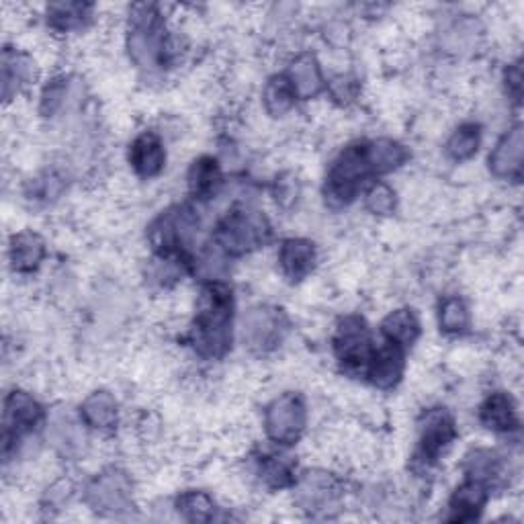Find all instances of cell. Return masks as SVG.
<instances>
[{
    "label": "cell",
    "instance_id": "obj_19",
    "mask_svg": "<svg viewBox=\"0 0 524 524\" xmlns=\"http://www.w3.org/2000/svg\"><path fill=\"white\" fill-rule=\"evenodd\" d=\"M80 420L95 430H111L119 422V406L109 391H93L80 404Z\"/></svg>",
    "mask_w": 524,
    "mask_h": 524
},
{
    "label": "cell",
    "instance_id": "obj_35",
    "mask_svg": "<svg viewBox=\"0 0 524 524\" xmlns=\"http://www.w3.org/2000/svg\"><path fill=\"white\" fill-rule=\"evenodd\" d=\"M330 93L340 103L353 101L355 95H357V80L353 76H348V74H338L330 82Z\"/></svg>",
    "mask_w": 524,
    "mask_h": 524
},
{
    "label": "cell",
    "instance_id": "obj_26",
    "mask_svg": "<svg viewBox=\"0 0 524 524\" xmlns=\"http://www.w3.org/2000/svg\"><path fill=\"white\" fill-rule=\"evenodd\" d=\"M74 97V84L70 76H54L43 86L41 97H39V113L48 119L58 117L64 113Z\"/></svg>",
    "mask_w": 524,
    "mask_h": 524
},
{
    "label": "cell",
    "instance_id": "obj_24",
    "mask_svg": "<svg viewBox=\"0 0 524 524\" xmlns=\"http://www.w3.org/2000/svg\"><path fill=\"white\" fill-rule=\"evenodd\" d=\"M488 500L486 486L482 482H475V479H469L463 486H459L451 498V516L449 520H473L477 514L484 510Z\"/></svg>",
    "mask_w": 524,
    "mask_h": 524
},
{
    "label": "cell",
    "instance_id": "obj_12",
    "mask_svg": "<svg viewBox=\"0 0 524 524\" xmlns=\"http://www.w3.org/2000/svg\"><path fill=\"white\" fill-rule=\"evenodd\" d=\"M367 377L379 389L396 387L404 375V348L383 340L367 361Z\"/></svg>",
    "mask_w": 524,
    "mask_h": 524
},
{
    "label": "cell",
    "instance_id": "obj_9",
    "mask_svg": "<svg viewBox=\"0 0 524 524\" xmlns=\"http://www.w3.org/2000/svg\"><path fill=\"white\" fill-rule=\"evenodd\" d=\"M334 353L346 367L367 365L373 353V340L363 318L346 316L338 322L334 334Z\"/></svg>",
    "mask_w": 524,
    "mask_h": 524
},
{
    "label": "cell",
    "instance_id": "obj_7",
    "mask_svg": "<svg viewBox=\"0 0 524 524\" xmlns=\"http://www.w3.org/2000/svg\"><path fill=\"white\" fill-rule=\"evenodd\" d=\"M43 418L41 404L29 391L13 389L5 398L3 412V453L5 459L11 455L13 445H17L25 434L33 432Z\"/></svg>",
    "mask_w": 524,
    "mask_h": 524
},
{
    "label": "cell",
    "instance_id": "obj_37",
    "mask_svg": "<svg viewBox=\"0 0 524 524\" xmlns=\"http://www.w3.org/2000/svg\"><path fill=\"white\" fill-rule=\"evenodd\" d=\"M275 195H277V201H279L283 207H289V205H291V203L297 199V195H299L297 183H295L293 179H289V177L281 179V181L277 183Z\"/></svg>",
    "mask_w": 524,
    "mask_h": 524
},
{
    "label": "cell",
    "instance_id": "obj_36",
    "mask_svg": "<svg viewBox=\"0 0 524 524\" xmlns=\"http://www.w3.org/2000/svg\"><path fill=\"white\" fill-rule=\"evenodd\" d=\"M506 91L508 95L512 97V101H520V95H522V70H520V64H512L508 70H506Z\"/></svg>",
    "mask_w": 524,
    "mask_h": 524
},
{
    "label": "cell",
    "instance_id": "obj_28",
    "mask_svg": "<svg viewBox=\"0 0 524 524\" xmlns=\"http://www.w3.org/2000/svg\"><path fill=\"white\" fill-rule=\"evenodd\" d=\"M479 144H482V129H479V125L463 123L453 131V136L449 138L447 152L453 160L463 162L477 154Z\"/></svg>",
    "mask_w": 524,
    "mask_h": 524
},
{
    "label": "cell",
    "instance_id": "obj_11",
    "mask_svg": "<svg viewBox=\"0 0 524 524\" xmlns=\"http://www.w3.org/2000/svg\"><path fill=\"white\" fill-rule=\"evenodd\" d=\"M129 164L144 181L160 177L166 166V148L156 131H142V134L131 142Z\"/></svg>",
    "mask_w": 524,
    "mask_h": 524
},
{
    "label": "cell",
    "instance_id": "obj_17",
    "mask_svg": "<svg viewBox=\"0 0 524 524\" xmlns=\"http://www.w3.org/2000/svg\"><path fill=\"white\" fill-rule=\"evenodd\" d=\"M46 258V242L37 232H17L9 240V262L15 273H33Z\"/></svg>",
    "mask_w": 524,
    "mask_h": 524
},
{
    "label": "cell",
    "instance_id": "obj_25",
    "mask_svg": "<svg viewBox=\"0 0 524 524\" xmlns=\"http://www.w3.org/2000/svg\"><path fill=\"white\" fill-rule=\"evenodd\" d=\"M381 332L385 340L398 344L400 348L412 346L420 336V320L410 308H402L385 316L381 324Z\"/></svg>",
    "mask_w": 524,
    "mask_h": 524
},
{
    "label": "cell",
    "instance_id": "obj_31",
    "mask_svg": "<svg viewBox=\"0 0 524 524\" xmlns=\"http://www.w3.org/2000/svg\"><path fill=\"white\" fill-rule=\"evenodd\" d=\"M465 471L475 482H488L500 471V459L490 449H473L465 457Z\"/></svg>",
    "mask_w": 524,
    "mask_h": 524
},
{
    "label": "cell",
    "instance_id": "obj_20",
    "mask_svg": "<svg viewBox=\"0 0 524 524\" xmlns=\"http://www.w3.org/2000/svg\"><path fill=\"white\" fill-rule=\"evenodd\" d=\"M95 7L86 3H52L46 7V21L52 31L74 33L93 19Z\"/></svg>",
    "mask_w": 524,
    "mask_h": 524
},
{
    "label": "cell",
    "instance_id": "obj_29",
    "mask_svg": "<svg viewBox=\"0 0 524 524\" xmlns=\"http://www.w3.org/2000/svg\"><path fill=\"white\" fill-rule=\"evenodd\" d=\"M439 326L445 334H463L469 328V310L463 299L451 295L439 308Z\"/></svg>",
    "mask_w": 524,
    "mask_h": 524
},
{
    "label": "cell",
    "instance_id": "obj_32",
    "mask_svg": "<svg viewBox=\"0 0 524 524\" xmlns=\"http://www.w3.org/2000/svg\"><path fill=\"white\" fill-rule=\"evenodd\" d=\"M260 477L271 488H287L293 484V465L285 457H265L260 463Z\"/></svg>",
    "mask_w": 524,
    "mask_h": 524
},
{
    "label": "cell",
    "instance_id": "obj_15",
    "mask_svg": "<svg viewBox=\"0 0 524 524\" xmlns=\"http://www.w3.org/2000/svg\"><path fill=\"white\" fill-rule=\"evenodd\" d=\"M287 80L297 99H314L324 89V74L314 54H299L291 60Z\"/></svg>",
    "mask_w": 524,
    "mask_h": 524
},
{
    "label": "cell",
    "instance_id": "obj_10",
    "mask_svg": "<svg viewBox=\"0 0 524 524\" xmlns=\"http://www.w3.org/2000/svg\"><path fill=\"white\" fill-rule=\"evenodd\" d=\"M457 436L455 420L445 410H432L426 414L420 426V445L418 455L424 463H436L453 445Z\"/></svg>",
    "mask_w": 524,
    "mask_h": 524
},
{
    "label": "cell",
    "instance_id": "obj_5",
    "mask_svg": "<svg viewBox=\"0 0 524 524\" xmlns=\"http://www.w3.org/2000/svg\"><path fill=\"white\" fill-rule=\"evenodd\" d=\"M308 426V406L295 391H285L273 400L265 414L267 436L277 445H293Z\"/></svg>",
    "mask_w": 524,
    "mask_h": 524
},
{
    "label": "cell",
    "instance_id": "obj_30",
    "mask_svg": "<svg viewBox=\"0 0 524 524\" xmlns=\"http://www.w3.org/2000/svg\"><path fill=\"white\" fill-rule=\"evenodd\" d=\"M179 514L189 522H207L215 516V504L205 492H185L177 500Z\"/></svg>",
    "mask_w": 524,
    "mask_h": 524
},
{
    "label": "cell",
    "instance_id": "obj_34",
    "mask_svg": "<svg viewBox=\"0 0 524 524\" xmlns=\"http://www.w3.org/2000/svg\"><path fill=\"white\" fill-rule=\"evenodd\" d=\"M52 436H54V445L64 453L78 449L80 432L68 416H56V420L52 422Z\"/></svg>",
    "mask_w": 524,
    "mask_h": 524
},
{
    "label": "cell",
    "instance_id": "obj_8",
    "mask_svg": "<svg viewBox=\"0 0 524 524\" xmlns=\"http://www.w3.org/2000/svg\"><path fill=\"white\" fill-rule=\"evenodd\" d=\"M86 502L97 512L119 514L131 508V479L119 469H107L86 488Z\"/></svg>",
    "mask_w": 524,
    "mask_h": 524
},
{
    "label": "cell",
    "instance_id": "obj_6",
    "mask_svg": "<svg viewBox=\"0 0 524 524\" xmlns=\"http://www.w3.org/2000/svg\"><path fill=\"white\" fill-rule=\"evenodd\" d=\"M289 322L275 305H256L244 314L242 338L252 353L265 355L275 351L287 334Z\"/></svg>",
    "mask_w": 524,
    "mask_h": 524
},
{
    "label": "cell",
    "instance_id": "obj_22",
    "mask_svg": "<svg viewBox=\"0 0 524 524\" xmlns=\"http://www.w3.org/2000/svg\"><path fill=\"white\" fill-rule=\"evenodd\" d=\"M367 146V160L373 174H389L398 170L408 162V150L404 144L391 138H379L373 142H365Z\"/></svg>",
    "mask_w": 524,
    "mask_h": 524
},
{
    "label": "cell",
    "instance_id": "obj_4",
    "mask_svg": "<svg viewBox=\"0 0 524 524\" xmlns=\"http://www.w3.org/2000/svg\"><path fill=\"white\" fill-rule=\"evenodd\" d=\"M271 226L267 217L254 209H234L217 226L215 240L226 254L244 256L267 242Z\"/></svg>",
    "mask_w": 524,
    "mask_h": 524
},
{
    "label": "cell",
    "instance_id": "obj_16",
    "mask_svg": "<svg viewBox=\"0 0 524 524\" xmlns=\"http://www.w3.org/2000/svg\"><path fill=\"white\" fill-rule=\"evenodd\" d=\"M35 82V62L17 48L3 50V97L9 103Z\"/></svg>",
    "mask_w": 524,
    "mask_h": 524
},
{
    "label": "cell",
    "instance_id": "obj_2",
    "mask_svg": "<svg viewBox=\"0 0 524 524\" xmlns=\"http://www.w3.org/2000/svg\"><path fill=\"white\" fill-rule=\"evenodd\" d=\"M125 46L129 60L142 70L164 68L177 52L156 5H134L129 9Z\"/></svg>",
    "mask_w": 524,
    "mask_h": 524
},
{
    "label": "cell",
    "instance_id": "obj_14",
    "mask_svg": "<svg viewBox=\"0 0 524 524\" xmlns=\"http://www.w3.org/2000/svg\"><path fill=\"white\" fill-rule=\"evenodd\" d=\"M277 260L287 279L303 281L316 269L318 250H316V244L310 240L289 238L279 246Z\"/></svg>",
    "mask_w": 524,
    "mask_h": 524
},
{
    "label": "cell",
    "instance_id": "obj_1",
    "mask_svg": "<svg viewBox=\"0 0 524 524\" xmlns=\"http://www.w3.org/2000/svg\"><path fill=\"white\" fill-rule=\"evenodd\" d=\"M234 295L222 281H211L203 291L191 332L195 351L207 359H220L232 342Z\"/></svg>",
    "mask_w": 524,
    "mask_h": 524
},
{
    "label": "cell",
    "instance_id": "obj_33",
    "mask_svg": "<svg viewBox=\"0 0 524 524\" xmlns=\"http://www.w3.org/2000/svg\"><path fill=\"white\" fill-rule=\"evenodd\" d=\"M365 207L373 215H389L396 209V193L385 183L373 185L365 195Z\"/></svg>",
    "mask_w": 524,
    "mask_h": 524
},
{
    "label": "cell",
    "instance_id": "obj_27",
    "mask_svg": "<svg viewBox=\"0 0 524 524\" xmlns=\"http://www.w3.org/2000/svg\"><path fill=\"white\" fill-rule=\"evenodd\" d=\"M262 101H265V109L269 115L273 117L287 115L295 107V101H297L287 76H273L265 86Z\"/></svg>",
    "mask_w": 524,
    "mask_h": 524
},
{
    "label": "cell",
    "instance_id": "obj_18",
    "mask_svg": "<svg viewBox=\"0 0 524 524\" xmlns=\"http://www.w3.org/2000/svg\"><path fill=\"white\" fill-rule=\"evenodd\" d=\"M297 492H299L297 494L299 504L305 510H312V512L334 508L336 498H338L336 482L330 475L320 473V471H314V473L305 475Z\"/></svg>",
    "mask_w": 524,
    "mask_h": 524
},
{
    "label": "cell",
    "instance_id": "obj_3",
    "mask_svg": "<svg viewBox=\"0 0 524 524\" xmlns=\"http://www.w3.org/2000/svg\"><path fill=\"white\" fill-rule=\"evenodd\" d=\"M371 174L365 142L351 144L338 154L328 170L326 199L332 205H348L359 195Z\"/></svg>",
    "mask_w": 524,
    "mask_h": 524
},
{
    "label": "cell",
    "instance_id": "obj_13",
    "mask_svg": "<svg viewBox=\"0 0 524 524\" xmlns=\"http://www.w3.org/2000/svg\"><path fill=\"white\" fill-rule=\"evenodd\" d=\"M522 125L516 123L498 140L496 148L490 154V170L496 179L516 181L522 174Z\"/></svg>",
    "mask_w": 524,
    "mask_h": 524
},
{
    "label": "cell",
    "instance_id": "obj_23",
    "mask_svg": "<svg viewBox=\"0 0 524 524\" xmlns=\"http://www.w3.org/2000/svg\"><path fill=\"white\" fill-rule=\"evenodd\" d=\"M224 183L222 166L211 156H201L189 170V189L197 199H211Z\"/></svg>",
    "mask_w": 524,
    "mask_h": 524
},
{
    "label": "cell",
    "instance_id": "obj_21",
    "mask_svg": "<svg viewBox=\"0 0 524 524\" xmlns=\"http://www.w3.org/2000/svg\"><path fill=\"white\" fill-rule=\"evenodd\" d=\"M479 420L494 432H508L518 426V414L512 398L504 391H496L479 408Z\"/></svg>",
    "mask_w": 524,
    "mask_h": 524
}]
</instances>
